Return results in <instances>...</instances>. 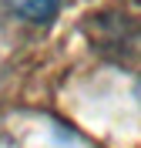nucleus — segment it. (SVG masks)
<instances>
[{"label": "nucleus", "instance_id": "nucleus-1", "mask_svg": "<svg viewBox=\"0 0 141 148\" xmlns=\"http://www.w3.org/2000/svg\"><path fill=\"white\" fill-rule=\"evenodd\" d=\"M10 10L20 14L24 20H34V24H47V20L57 17V10L64 7V0H7Z\"/></svg>", "mask_w": 141, "mask_h": 148}]
</instances>
